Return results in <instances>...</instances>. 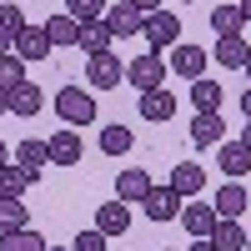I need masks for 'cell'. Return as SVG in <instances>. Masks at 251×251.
<instances>
[{
    "mask_svg": "<svg viewBox=\"0 0 251 251\" xmlns=\"http://www.w3.org/2000/svg\"><path fill=\"white\" fill-rule=\"evenodd\" d=\"M55 116L80 131V126H91V121H96V96H91V91H80V86L55 91Z\"/></svg>",
    "mask_w": 251,
    "mask_h": 251,
    "instance_id": "cell-1",
    "label": "cell"
},
{
    "mask_svg": "<svg viewBox=\"0 0 251 251\" xmlns=\"http://www.w3.org/2000/svg\"><path fill=\"white\" fill-rule=\"evenodd\" d=\"M141 35H146V46L161 55L166 46H176V40H181V15H171V10H146Z\"/></svg>",
    "mask_w": 251,
    "mask_h": 251,
    "instance_id": "cell-2",
    "label": "cell"
},
{
    "mask_svg": "<svg viewBox=\"0 0 251 251\" xmlns=\"http://www.w3.org/2000/svg\"><path fill=\"white\" fill-rule=\"evenodd\" d=\"M126 80H131L136 91H156L161 80H166V60H161L156 50H146V55H136V60H126Z\"/></svg>",
    "mask_w": 251,
    "mask_h": 251,
    "instance_id": "cell-3",
    "label": "cell"
},
{
    "mask_svg": "<svg viewBox=\"0 0 251 251\" xmlns=\"http://www.w3.org/2000/svg\"><path fill=\"white\" fill-rule=\"evenodd\" d=\"M46 151H50L55 166H80V156H86V141H80L75 126H60V131L46 141Z\"/></svg>",
    "mask_w": 251,
    "mask_h": 251,
    "instance_id": "cell-4",
    "label": "cell"
},
{
    "mask_svg": "<svg viewBox=\"0 0 251 251\" xmlns=\"http://www.w3.org/2000/svg\"><path fill=\"white\" fill-rule=\"evenodd\" d=\"M86 80H91L96 91H116L121 80H126V66H121V55H111V50L91 55V66H86Z\"/></svg>",
    "mask_w": 251,
    "mask_h": 251,
    "instance_id": "cell-5",
    "label": "cell"
},
{
    "mask_svg": "<svg viewBox=\"0 0 251 251\" xmlns=\"http://www.w3.org/2000/svg\"><path fill=\"white\" fill-rule=\"evenodd\" d=\"M181 201H186V196H176L171 186H151V191H146V201H141V211L161 226V221H176V216H181Z\"/></svg>",
    "mask_w": 251,
    "mask_h": 251,
    "instance_id": "cell-6",
    "label": "cell"
},
{
    "mask_svg": "<svg viewBox=\"0 0 251 251\" xmlns=\"http://www.w3.org/2000/svg\"><path fill=\"white\" fill-rule=\"evenodd\" d=\"M206 60H211V55H206L201 46H191V40H176V46H171V71H176L181 80L206 75Z\"/></svg>",
    "mask_w": 251,
    "mask_h": 251,
    "instance_id": "cell-7",
    "label": "cell"
},
{
    "mask_svg": "<svg viewBox=\"0 0 251 251\" xmlns=\"http://www.w3.org/2000/svg\"><path fill=\"white\" fill-rule=\"evenodd\" d=\"M100 20H106V30H111L116 40H126V35H141V20H146V15L131 5V0H116V5H106Z\"/></svg>",
    "mask_w": 251,
    "mask_h": 251,
    "instance_id": "cell-8",
    "label": "cell"
},
{
    "mask_svg": "<svg viewBox=\"0 0 251 251\" xmlns=\"http://www.w3.org/2000/svg\"><path fill=\"white\" fill-rule=\"evenodd\" d=\"M40 106H46V96H40V86H35V80H20V86H10L5 91V111L10 116H40Z\"/></svg>",
    "mask_w": 251,
    "mask_h": 251,
    "instance_id": "cell-9",
    "label": "cell"
},
{
    "mask_svg": "<svg viewBox=\"0 0 251 251\" xmlns=\"http://www.w3.org/2000/svg\"><path fill=\"white\" fill-rule=\"evenodd\" d=\"M96 231L100 236H126L131 231V206L126 201H100L96 206Z\"/></svg>",
    "mask_w": 251,
    "mask_h": 251,
    "instance_id": "cell-10",
    "label": "cell"
},
{
    "mask_svg": "<svg viewBox=\"0 0 251 251\" xmlns=\"http://www.w3.org/2000/svg\"><path fill=\"white\" fill-rule=\"evenodd\" d=\"M55 46H50V35H46V25H20V35H15V55L20 60H46Z\"/></svg>",
    "mask_w": 251,
    "mask_h": 251,
    "instance_id": "cell-11",
    "label": "cell"
},
{
    "mask_svg": "<svg viewBox=\"0 0 251 251\" xmlns=\"http://www.w3.org/2000/svg\"><path fill=\"white\" fill-rule=\"evenodd\" d=\"M181 226H186L191 236H211L216 206H211V201H181Z\"/></svg>",
    "mask_w": 251,
    "mask_h": 251,
    "instance_id": "cell-12",
    "label": "cell"
},
{
    "mask_svg": "<svg viewBox=\"0 0 251 251\" xmlns=\"http://www.w3.org/2000/svg\"><path fill=\"white\" fill-rule=\"evenodd\" d=\"M171 191H176V196H201V191H206V171H201V161H176V171H171Z\"/></svg>",
    "mask_w": 251,
    "mask_h": 251,
    "instance_id": "cell-13",
    "label": "cell"
},
{
    "mask_svg": "<svg viewBox=\"0 0 251 251\" xmlns=\"http://www.w3.org/2000/svg\"><path fill=\"white\" fill-rule=\"evenodd\" d=\"M211 241L216 251H246V226L241 221H231V216H216V226H211Z\"/></svg>",
    "mask_w": 251,
    "mask_h": 251,
    "instance_id": "cell-14",
    "label": "cell"
},
{
    "mask_svg": "<svg viewBox=\"0 0 251 251\" xmlns=\"http://www.w3.org/2000/svg\"><path fill=\"white\" fill-rule=\"evenodd\" d=\"M221 136H226L221 111H196V121H191V146H221Z\"/></svg>",
    "mask_w": 251,
    "mask_h": 251,
    "instance_id": "cell-15",
    "label": "cell"
},
{
    "mask_svg": "<svg viewBox=\"0 0 251 251\" xmlns=\"http://www.w3.org/2000/svg\"><path fill=\"white\" fill-rule=\"evenodd\" d=\"M146 191H151V176L141 171V166H126V171L116 176V201H146Z\"/></svg>",
    "mask_w": 251,
    "mask_h": 251,
    "instance_id": "cell-16",
    "label": "cell"
},
{
    "mask_svg": "<svg viewBox=\"0 0 251 251\" xmlns=\"http://www.w3.org/2000/svg\"><path fill=\"white\" fill-rule=\"evenodd\" d=\"M216 60H221L226 71H246L251 66V46H246L241 35H216Z\"/></svg>",
    "mask_w": 251,
    "mask_h": 251,
    "instance_id": "cell-17",
    "label": "cell"
},
{
    "mask_svg": "<svg viewBox=\"0 0 251 251\" xmlns=\"http://www.w3.org/2000/svg\"><path fill=\"white\" fill-rule=\"evenodd\" d=\"M141 116H146V121H156V126H161V121H171V116H176V96L166 91V86L141 91Z\"/></svg>",
    "mask_w": 251,
    "mask_h": 251,
    "instance_id": "cell-18",
    "label": "cell"
},
{
    "mask_svg": "<svg viewBox=\"0 0 251 251\" xmlns=\"http://www.w3.org/2000/svg\"><path fill=\"white\" fill-rule=\"evenodd\" d=\"M216 216H231V221H241V211H246V206H251V196H246V186L241 181H226L221 186V191H216Z\"/></svg>",
    "mask_w": 251,
    "mask_h": 251,
    "instance_id": "cell-19",
    "label": "cell"
},
{
    "mask_svg": "<svg viewBox=\"0 0 251 251\" xmlns=\"http://www.w3.org/2000/svg\"><path fill=\"white\" fill-rule=\"evenodd\" d=\"M216 161H221V171L231 176V181H241V176L251 171V151H246L241 141H221V156H216Z\"/></svg>",
    "mask_w": 251,
    "mask_h": 251,
    "instance_id": "cell-20",
    "label": "cell"
},
{
    "mask_svg": "<svg viewBox=\"0 0 251 251\" xmlns=\"http://www.w3.org/2000/svg\"><path fill=\"white\" fill-rule=\"evenodd\" d=\"M10 161H15V166H25V171L40 181V166L50 161V151H46V141H20L15 151H10Z\"/></svg>",
    "mask_w": 251,
    "mask_h": 251,
    "instance_id": "cell-21",
    "label": "cell"
},
{
    "mask_svg": "<svg viewBox=\"0 0 251 251\" xmlns=\"http://www.w3.org/2000/svg\"><path fill=\"white\" fill-rule=\"evenodd\" d=\"M50 241L35 231V226H20V231H0V251H46Z\"/></svg>",
    "mask_w": 251,
    "mask_h": 251,
    "instance_id": "cell-22",
    "label": "cell"
},
{
    "mask_svg": "<svg viewBox=\"0 0 251 251\" xmlns=\"http://www.w3.org/2000/svg\"><path fill=\"white\" fill-rule=\"evenodd\" d=\"M111 30H106V20H86V25H80V40H75V46L80 50H86V55H100V50H111Z\"/></svg>",
    "mask_w": 251,
    "mask_h": 251,
    "instance_id": "cell-23",
    "label": "cell"
},
{
    "mask_svg": "<svg viewBox=\"0 0 251 251\" xmlns=\"http://www.w3.org/2000/svg\"><path fill=\"white\" fill-rule=\"evenodd\" d=\"M221 100H226V91L216 86V80H206V75L191 80V106L196 111H221Z\"/></svg>",
    "mask_w": 251,
    "mask_h": 251,
    "instance_id": "cell-24",
    "label": "cell"
},
{
    "mask_svg": "<svg viewBox=\"0 0 251 251\" xmlns=\"http://www.w3.org/2000/svg\"><path fill=\"white\" fill-rule=\"evenodd\" d=\"M20 226H30V211H25V201L0 191V231H20Z\"/></svg>",
    "mask_w": 251,
    "mask_h": 251,
    "instance_id": "cell-25",
    "label": "cell"
},
{
    "mask_svg": "<svg viewBox=\"0 0 251 251\" xmlns=\"http://www.w3.org/2000/svg\"><path fill=\"white\" fill-rule=\"evenodd\" d=\"M30 186H35V176L25 171V166H15V161L0 166V191H5V196H25Z\"/></svg>",
    "mask_w": 251,
    "mask_h": 251,
    "instance_id": "cell-26",
    "label": "cell"
},
{
    "mask_svg": "<svg viewBox=\"0 0 251 251\" xmlns=\"http://www.w3.org/2000/svg\"><path fill=\"white\" fill-rule=\"evenodd\" d=\"M211 30H216V35H241V30H246L241 5H216V10H211Z\"/></svg>",
    "mask_w": 251,
    "mask_h": 251,
    "instance_id": "cell-27",
    "label": "cell"
},
{
    "mask_svg": "<svg viewBox=\"0 0 251 251\" xmlns=\"http://www.w3.org/2000/svg\"><path fill=\"white\" fill-rule=\"evenodd\" d=\"M46 35H50V46H75V40H80V25H75L71 15H50V20H46Z\"/></svg>",
    "mask_w": 251,
    "mask_h": 251,
    "instance_id": "cell-28",
    "label": "cell"
},
{
    "mask_svg": "<svg viewBox=\"0 0 251 251\" xmlns=\"http://www.w3.org/2000/svg\"><path fill=\"white\" fill-rule=\"evenodd\" d=\"M131 146H136V136L126 131V126H106V131H100V151L106 156H126Z\"/></svg>",
    "mask_w": 251,
    "mask_h": 251,
    "instance_id": "cell-29",
    "label": "cell"
},
{
    "mask_svg": "<svg viewBox=\"0 0 251 251\" xmlns=\"http://www.w3.org/2000/svg\"><path fill=\"white\" fill-rule=\"evenodd\" d=\"M66 15L75 25H86V20H100L106 15V0H66Z\"/></svg>",
    "mask_w": 251,
    "mask_h": 251,
    "instance_id": "cell-30",
    "label": "cell"
},
{
    "mask_svg": "<svg viewBox=\"0 0 251 251\" xmlns=\"http://www.w3.org/2000/svg\"><path fill=\"white\" fill-rule=\"evenodd\" d=\"M20 80H25V60H20L15 50H10V55H0V91L20 86Z\"/></svg>",
    "mask_w": 251,
    "mask_h": 251,
    "instance_id": "cell-31",
    "label": "cell"
},
{
    "mask_svg": "<svg viewBox=\"0 0 251 251\" xmlns=\"http://www.w3.org/2000/svg\"><path fill=\"white\" fill-rule=\"evenodd\" d=\"M106 241H111V236H100L96 226H91V231H80V236L71 241V251H106Z\"/></svg>",
    "mask_w": 251,
    "mask_h": 251,
    "instance_id": "cell-32",
    "label": "cell"
},
{
    "mask_svg": "<svg viewBox=\"0 0 251 251\" xmlns=\"http://www.w3.org/2000/svg\"><path fill=\"white\" fill-rule=\"evenodd\" d=\"M131 5H136V10L146 15V10H161V0H131Z\"/></svg>",
    "mask_w": 251,
    "mask_h": 251,
    "instance_id": "cell-33",
    "label": "cell"
},
{
    "mask_svg": "<svg viewBox=\"0 0 251 251\" xmlns=\"http://www.w3.org/2000/svg\"><path fill=\"white\" fill-rule=\"evenodd\" d=\"M186 251H216V246H211V241H206V236H196V241H191V246H186Z\"/></svg>",
    "mask_w": 251,
    "mask_h": 251,
    "instance_id": "cell-34",
    "label": "cell"
},
{
    "mask_svg": "<svg viewBox=\"0 0 251 251\" xmlns=\"http://www.w3.org/2000/svg\"><path fill=\"white\" fill-rule=\"evenodd\" d=\"M241 116H246V121H251V86H246V91H241Z\"/></svg>",
    "mask_w": 251,
    "mask_h": 251,
    "instance_id": "cell-35",
    "label": "cell"
},
{
    "mask_svg": "<svg viewBox=\"0 0 251 251\" xmlns=\"http://www.w3.org/2000/svg\"><path fill=\"white\" fill-rule=\"evenodd\" d=\"M241 146H246V151H251V121L241 126Z\"/></svg>",
    "mask_w": 251,
    "mask_h": 251,
    "instance_id": "cell-36",
    "label": "cell"
},
{
    "mask_svg": "<svg viewBox=\"0 0 251 251\" xmlns=\"http://www.w3.org/2000/svg\"><path fill=\"white\" fill-rule=\"evenodd\" d=\"M0 166H10V146L5 141H0Z\"/></svg>",
    "mask_w": 251,
    "mask_h": 251,
    "instance_id": "cell-37",
    "label": "cell"
},
{
    "mask_svg": "<svg viewBox=\"0 0 251 251\" xmlns=\"http://www.w3.org/2000/svg\"><path fill=\"white\" fill-rule=\"evenodd\" d=\"M241 20H246V25H251V0H241Z\"/></svg>",
    "mask_w": 251,
    "mask_h": 251,
    "instance_id": "cell-38",
    "label": "cell"
},
{
    "mask_svg": "<svg viewBox=\"0 0 251 251\" xmlns=\"http://www.w3.org/2000/svg\"><path fill=\"white\" fill-rule=\"evenodd\" d=\"M46 251H71V246H46Z\"/></svg>",
    "mask_w": 251,
    "mask_h": 251,
    "instance_id": "cell-39",
    "label": "cell"
},
{
    "mask_svg": "<svg viewBox=\"0 0 251 251\" xmlns=\"http://www.w3.org/2000/svg\"><path fill=\"white\" fill-rule=\"evenodd\" d=\"M0 111H5V91H0Z\"/></svg>",
    "mask_w": 251,
    "mask_h": 251,
    "instance_id": "cell-40",
    "label": "cell"
},
{
    "mask_svg": "<svg viewBox=\"0 0 251 251\" xmlns=\"http://www.w3.org/2000/svg\"><path fill=\"white\" fill-rule=\"evenodd\" d=\"M246 251H251V231H246Z\"/></svg>",
    "mask_w": 251,
    "mask_h": 251,
    "instance_id": "cell-41",
    "label": "cell"
},
{
    "mask_svg": "<svg viewBox=\"0 0 251 251\" xmlns=\"http://www.w3.org/2000/svg\"><path fill=\"white\" fill-rule=\"evenodd\" d=\"M246 75H251V66H246Z\"/></svg>",
    "mask_w": 251,
    "mask_h": 251,
    "instance_id": "cell-42",
    "label": "cell"
},
{
    "mask_svg": "<svg viewBox=\"0 0 251 251\" xmlns=\"http://www.w3.org/2000/svg\"><path fill=\"white\" fill-rule=\"evenodd\" d=\"M106 251H111V246H106Z\"/></svg>",
    "mask_w": 251,
    "mask_h": 251,
    "instance_id": "cell-43",
    "label": "cell"
}]
</instances>
